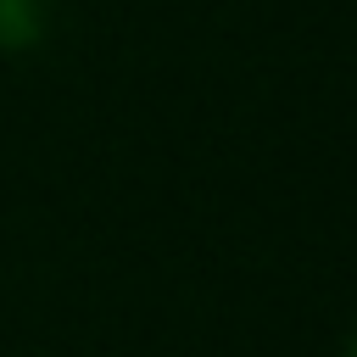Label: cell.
Returning <instances> with one entry per match:
<instances>
[{
	"instance_id": "1",
	"label": "cell",
	"mask_w": 357,
	"mask_h": 357,
	"mask_svg": "<svg viewBox=\"0 0 357 357\" xmlns=\"http://www.w3.org/2000/svg\"><path fill=\"white\" fill-rule=\"evenodd\" d=\"M50 33V0H0V56H22L45 45Z\"/></svg>"
},
{
	"instance_id": "2",
	"label": "cell",
	"mask_w": 357,
	"mask_h": 357,
	"mask_svg": "<svg viewBox=\"0 0 357 357\" xmlns=\"http://www.w3.org/2000/svg\"><path fill=\"white\" fill-rule=\"evenodd\" d=\"M340 357H357V324H351V335H346V346H340Z\"/></svg>"
}]
</instances>
